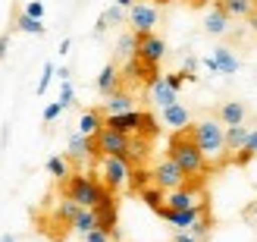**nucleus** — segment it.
I'll return each instance as SVG.
<instances>
[{"label":"nucleus","instance_id":"1","mask_svg":"<svg viewBox=\"0 0 257 242\" xmlns=\"http://www.w3.org/2000/svg\"><path fill=\"white\" fill-rule=\"evenodd\" d=\"M170 157L182 167V173L188 176V180H198V176L207 173V157H204V151L198 148L195 135H191V126L188 129H176L170 135Z\"/></svg>","mask_w":257,"mask_h":242},{"label":"nucleus","instance_id":"2","mask_svg":"<svg viewBox=\"0 0 257 242\" xmlns=\"http://www.w3.org/2000/svg\"><path fill=\"white\" fill-rule=\"evenodd\" d=\"M191 135H195L198 148L204 151L207 160H216L226 154V126L216 120V117H207V120H198L191 126Z\"/></svg>","mask_w":257,"mask_h":242},{"label":"nucleus","instance_id":"42","mask_svg":"<svg viewBox=\"0 0 257 242\" xmlns=\"http://www.w3.org/2000/svg\"><path fill=\"white\" fill-rule=\"evenodd\" d=\"M69 47H72V41H69V38H63V41H60V57H66Z\"/></svg>","mask_w":257,"mask_h":242},{"label":"nucleus","instance_id":"37","mask_svg":"<svg viewBox=\"0 0 257 242\" xmlns=\"http://www.w3.org/2000/svg\"><path fill=\"white\" fill-rule=\"evenodd\" d=\"M85 242H113V236L110 233H104L97 226V230H91V233H85Z\"/></svg>","mask_w":257,"mask_h":242},{"label":"nucleus","instance_id":"49","mask_svg":"<svg viewBox=\"0 0 257 242\" xmlns=\"http://www.w3.org/2000/svg\"><path fill=\"white\" fill-rule=\"evenodd\" d=\"M254 7H257V0H254Z\"/></svg>","mask_w":257,"mask_h":242},{"label":"nucleus","instance_id":"4","mask_svg":"<svg viewBox=\"0 0 257 242\" xmlns=\"http://www.w3.org/2000/svg\"><path fill=\"white\" fill-rule=\"evenodd\" d=\"M128 176H132V164L125 157H110V154L100 157V183H104L113 195H116L119 189H128Z\"/></svg>","mask_w":257,"mask_h":242},{"label":"nucleus","instance_id":"28","mask_svg":"<svg viewBox=\"0 0 257 242\" xmlns=\"http://www.w3.org/2000/svg\"><path fill=\"white\" fill-rule=\"evenodd\" d=\"M72 230L75 233H91V230H97V214H94V208H82L79 211V217L72 220Z\"/></svg>","mask_w":257,"mask_h":242},{"label":"nucleus","instance_id":"6","mask_svg":"<svg viewBox=\"0 0 257 242\" xmlns=\"http://www.w3.org/2000/svg\"><path fill=\"white\" fill-rule=\"evenodd\" d=\"M154 173V186H160V189H166V192H173V189H182L185 183H188V176L182 173V167H179V164L166 154L157 167L151 170Z\"/></svg>","mask_w":257,"mask_h":242},{"label":"nucleus","instance_id":"41","mask_svg":"<svg viewBox=\"0 0 257 242\" xmlns=\"http://www.w3.org/2000/svg\"><path fill=\"white\" fill-rule=\"evenodd\" d=\"M10 54V35H0V60Z\"/></svg>","mask_w":257,"mask_h":242},{"label":"nucleus","instance_id":"10","mask_svg":"<svg viewBox=\"0 0 257 242\" xmlns=\"http://www.w3.org/2000/svg\"><path fill=\"white\" fill-rule=\"evenodd\" d=\"M128 25H132L135 35H148L157 25V10L151 4H132L128 7Z\"/></svg>","mask_w":257,"mask_h":242},{"label":"nucleus","instance_id":"30","mask_svg":"<svg viewBox=\"0 0 257 242\" xmlns=\"http://www.w3.org/2000/svg\"><path fill=\"white\" fill-rule=\"evenodd\" d=\"M154 183V173L145 170V167H132V176H128V192H141V189H148Z\"/></svg>","mask_w":257,"mask_h":242},{"label":"nucleus","instance_id":"18","mask_svg":"<svg viewBox=\"0 0 257 242\" xmlns=\"http://www.w3.org/2000/svg\"><path fill=\"white\" fill-rule=\"evenodd\" d=\"M204 32L207 35H226L229 32V16L220 4H213V10L207 13V19H204Z\"/></svg>","mask_w":257,"mask_h":242},{"label":"nucleus","instance_id":"39","mask_svg":"<svg viewBox=\"0 0 257 242\" xmlns=\"http://www.w3.org/2000/svg\"><path fill=\"white\" fill-rule=\"evenodd\" d=\"M163 79L170 82V88H176V92H179V88H182V82H188V79H185V72H166Z\"/></svg>","mask_w":257,"mask_h":242},{"label":"nucleus","instance_id":"31","mask_svg":"<svg viewBox=\"0 0 257 242\" xmlns=\"http://www.w3.org/2000/svg\"><path fill=\"white\" fill-rule=\"evenodd\" d=\"M16 29L25 32V35H44L47 25H44V19H35V16H25V13H19V16H16Z\"/></svg>","mask_w":257,"mask_h":242},{"label":"nucleus","instance_id":"24","mask_svg":"<svg viewBox=\"0 0 257 242\" xmlns=\"http://www.w3.org/2000/svg\"><path fill=\"white\" fill-rule=\"evenodd\" d=\"M122 19H128V16L122 13V7H119V4H113L110 10L100 13V19H97V25H94V35H104V32L110 29V25H119Z\"/></svg>","mask_w":257,"mask_h":242},{"label":"nucleus","instance_id":"43","mask_svg":"<svg viewBox=\"0 0 257 242\" xmlns=\"http://www.w3.org/2000/svg\"><path fill=\"white\" fill-rule=\"evenodd\" d=\"M248 25H251V32L257 35V10H254V13H251V16H248Z\"/></svg>","mask_w":257,"mask_h":242},{"label":"nucleus","instance_id":"19","mask_svg":"<svg viewBox=\"0 0 257 242\" xmlns=\"http://www.w3.org/2000/svg\"><path fill=\"white\" fill-rule=\"evenodd\" d=\"M104 113L100 110H85L82 117H79V135H88V138H94L100 129H104Z\"/></svg>","mask_w":257,"mask_h":242},{"label":"nucleus","instance_id":"34","mask_svg":"<svg viewBox=\"0 0 257 242\" xmlns=\"http://www.w3.org/2000/svg\"><path fill=\"white\" fill-rule=\"evenodd\" d=\"M54 75H57V66H54V63H44V72H41V82H38V88H35V92H38V95H44V92H47V85H50V82H54Z\"/></svg>","mask_w":257,"mask_h":242},{"label":"nucleus","instance_id":"13","mask_svg":"<svg viewBox=\"0 0 257 242\" xmlns=\"http://www.w3.org/2000/svg\"><path fill=\"white\" fill-rule=\"evenodd\" d=\"M66 157H69L72 164H85V160L97 157L94 138H88V135H79V132H75V135L69 138V145H66Z\"/></svg>","mask_w":257,"mask_h":242},{"label":"nucleus","instance_id":"11","mask_svg":"<svg viewBox=\"0 0 257 242\" xmlns=\"http://www.w3.org/2000/svg\"><path fill=\"white\" fill-rule=\"evenodd\" d=\"M198 205H204V195L198 192V189H191L188 183L182 189L166 192V208H173V211H188V208H198Z\"/></svg>","mask_w":257,"mask_h":242},{"label":"nucleus","instance_id":"17","mask_svg":"<svg viewBox=\"0 0 257 242\" xmlns=\"http://www.w3.org/2000/svg\"><path fill=\"white\" fill-rule=\"evenodd\" d=\"M119 82H122V72L116 69V63H107V66L97 72V92L104 98H110L113 92H119Z\"/></svg>","mask_w":257,"mask_h":242},{"label":"nucleus","instance_id":"36","mask_svg":"<svg viewBox=\"0 0 257 242\" xmlns=\"http://www.w3.org/2000/svg\"><path fill=\"white\" fill-rule=\"evenodd\" d=\"M22 13H25V16H35V19H44V4H41V0H29Z\"/></svg>","mask_w":257,"mask_h":242},{"label":"nucleus","instance_id":"27","mask_svg":"<svg viewBox=\"0 0 257 242\" xmlns=\"http://www.w3.org/2000/svg\"><path fill=\"white\" fill-rule=\"evenodd\" d=\"M138 54V35L135 32H122L116 38V57L119 60H132Z\"/></svg>","mask_w":257,"mask_h":242},{"label":"nucleus","instance_id":"38","mask_svg":"<svg viewBox=\"0 0 257 242\" xmlns=\"http://www.w3.org/2000/svg\"><path fill=\"white\" fill-rule=\"evenodd\" d=\"M63 113V107H60V101H54V104H47L44 107V123H54L57 117Z\"/></svg>","mask_w":257,"mask_h":242},{"label":"nucleus","instance_id":"32","mask_svg":"<svg viewBox=\"0 0 257 242\" xmlns=\"http://www.w3.org/2000/svg\"><path fill=\"white\" fill-rule=\"evenodd\" d=\"M57 101H60V107H63V110H69V107L75 104V88H72L69 79H66V82H60V98H57Z\"/></svg>","mask_w":257,"mask_h":242},{"label":"nucleus","instance_id":"25","mask_svg":"<svg viewBox=\"0 0 257 242\" xmlns=\"http://www.w3.org/2000/svg\"><path fill=\"white\" fill-rule=\"evenodd\" d=\"M254 157H257V129H251L248 142H245V145H241L235 154H232V164H235V167H248Z\"/></svg>","mask_w":257,"mask_h":242},{"label":"nucleus","instance_id":"20","mask_svg":"<svg viewBox=\"0 0 257 242\" xmlns=\"http://www.w3.org/2000/svg\"><path fill=\"white\" fill-rule=\"evenodd\" d=\"M125 110H135V98L128 95V92H113L107 101H104V113L110 117V113H125Z\"/></svg>","mask_w":257,"mask_h":242},{"label":"nucleus","instance_id":"29","mask_svg":"<svg viewBox=\"0 0 257 242\" xmlns=\"http://www.w3.org/2000/svg\"><path fill=\"white\" fill-rule=\"evenodd\" d=\"M47 173L54 176V180H60V183H66L69 176H72V170H69V157H60V154H54V157H47Z\"/></svg>","mask_w":257,"mask_h":242},{"label":"nucleus","instance_id":"46","mask_svg":"<svg viewBox=\"0 0 257 242\" xmlns=\"http://www.w3.org/2000/svg\"><path fill=\"white\" fill-rule=\"evenodd\" d=\"M116 4H119L122 10H128V7H132V4H135V0H116Z\"/></svg>","mask_w":257,"mask_h":242},{"label":"nucleus","instance_id":"12","mask_svg":"<svg viewBox=\"0 0 257 242\" xmlns=\"http://www.w3.org/2000/svg\"><path fill=\"white\" fill-rule=\"evenodd\" d=\"M201 214H207V201H204V205H198V208H188V211L163 208V211H160V217L170 223V226H176V230H191V223H195Z\"/></svg>","mask_w":257,"mask_h":242},{"label":"nucleus","instance_id":"7","mask_svg":"<svg viewBox=\"0 0 257 242\" xmlns=\"http://www.w3.org/2000/svg\"><path fill=\"white\" fill-rule=\"evenodd\" d=\"M204 66L210 72H216V75H235L241 69V63L232 54V47H213V54L204 57Z\"/></svg>","mask_w":257,"mask_h":242},{"label":"nucleus","instance_id":"21","mask_svg":"<svg viewBox=\"0 0 257 242\" xmlns=\"http://www.w3.org/2000/svg\"><path fill=\"white\" fill-rule=\"evenodd\" d=\"M248 135H251V126H226V154H235V151L248 142Z\"/></svg>","mask_w":257,"mask_h":242},{"label":"nucleus","instance_id":"3","mask_svg":"<svg viewBox=\"0 0 257 242\" xmlns=\"http://www.w3.org/2000/svg\"><path fill=\"white\" fill-rule=\"evenodd\" d=\"M107 195V186L97 180V176L88 173H72L66 180V198H72L75 205L82 208H97V201Z\"/></svg>","mask_w":257,"mask_h":242},{"label":"nucleus","instance_id":"9","mask_svg":"<svg viewBox=\"0 0 257 242\" xmlns=\"http://www.w3.org/2000/svg\"><path fill=\"white\" fill-rule=\"evenodd\" d=\"M94 214H97V226H100L104 233H110L113 242H116V239H119V230H116V198H113L110 189H107V195L97 201Z\"/></svg>","mask_w":257,"mask_h":242},{"label":"nucleus","instance_id":"16","mask_svg":"<svg viewBox=\"0 0 257 242\" xmlns=\"http://www.w3.org/2000/svg\"><path fill=\"white\" fill-rule=\"evenodd\" d=\"M148 95H151V101H154V104H157L160 110L179 101V92H176V88H170V82H166L163 75H160L157 82H151V85H148Z\"/></svg>","mask_w":257,"mask_h":242},{"label":"nucleus","instance_id":"48","mask_svg":"<svg viewBox=\"0 0 257 242\" xmlns=\"http://www.w3.org/2000/svg\"><path fill=\"white\" fill-rule=\"evenodd\" d=\"M191 4H195V7H198V4H204V0H191Z\"/></svg>","mask_w":257,"mask_h":242},{"label":"nucleus","instance_id":"35","mask_svg":"<svg viewBox=\"0 0 257 242\" xmlns=\"http://www.w3.org/2000/svg\"><path fill=\"white\" fill-rule=\"evenodd\" d=\"M198 66H201V60H198L195 54H188V57L182 60V72H185V79H188V82H195V79H198V75H195Z\"/></svg>","mask_w":257,"mask_h":242},{"label":"nucleus","instance_id":"45","mask_svg":"<svg viewBox=\"0 0 257 242\" xmlns=\"http://www.w3.org/2000/svg\"><path fill=\"white\" fill-rule=\"evenodd\" d=\"M248 214H251V217H254V226H257V201H254V205H251V211H248Z\"/></svg>","mask_w":257,"mask_h":242},{"label":"nucleus","instance_id":"40","mask_svg":"<svg viewBox=\"0 0 257 242\" xmlns=\"http://www.w3.org/2000/svg\"><path fill=\"white\" fill-rule=\"evenodd\" d=\"M173 242H201L191 230H176V236H173Z\"/></svg>","mask_w":257,"mask_h":242},{"label":"nucleus","instance_id":"15","mask_svg":"<svg viewBox=\"0 0 257 242\" xmlns=\"http://www.w3.org/2000/svg\"><path fill=\"white\" fill-rule=\"evenodd\" d=\"M245 117H248V107L241 104V101H223L220 110H216V120L223 126H241Z\"/></svg>","mask_w":257,"mask_h":242},{"label":"nucleus","instance_id":"44","mask_svg":"<svg viewBox=\"0 0 257 242\" xmlns=\"http://www.w3.org/2000/svg\"><path fill=\"white\" fill-rule=\"evenodd\" d=\"M57 75H60V82H66V79H69V69H66V66H60Z\"/></svg>","mask_w":257,"mask_h":242},{"label":"nucleus","instance_id":"8","mask_svg":"<svg viewBox=\"0 0 257 242\" xmlns=\"http://www.w3.org/2000/svg\"><path fill=\"white\" fill-rule=\"evenodd\" d=\"M135 57L145 60V63H154V66H160V60L166 57V41L160 35H154V32L138 35V54Z\"/></svg>","mask_w":257,"mask_h":242},{"label":"nucleus","instance_id":"47","mask_svg":"<svg viewBox=\"0 0 257 242\" xmlns=\"http://www.w3.org/2000/svg\"><path fill=\"white\" fill-rule=\"evenodd\" d=\"M0 242H16V236H10V233H4V236H0Z\"/></svg>","mask_w":257,"mask_h":242},{"label":"nucleus","instance_id":"5","mask_svg":"<svg viewBox=\"0 0 257 242\" xmlns=\"http://www.w3.org/2000/svg\"><path fill=\"white\" fill-rule=\"evenodd\" d=\"M128 145H132V135H125V132H116V129H110V126H104L97 135H94V148H97V157H125L128 154Z\"/></svg>","mask_w":257,"mask_h":242},{"label":"nucleus","instance_id":"33","mask_svg":"<svg viewBox=\"0 0 257 242\" xmlns=\"http://www.w3.org/2000/svg\"><path fill=\"white\" fill-rule=\"evenodd\" d=\"M191 233H195V236H198L201 242L210 236V217H207V214H201V217H198L195 223H191Z\"/></svg>","mask_w":257,"mask_h":242},{"label":"nucleus","instance_id":"26","mask_svg":"<svg viewBox=\"0 0 257 242\" xmlns=\"http://www.w3.org/2000/svg\"><path fill=\"white\" fill-rule=\"evenodd\" d=\"M79 211H82V205H75L72 198H66V195H63V201H60V205H57V211H54V220H57L60 226H63V223H66V226H72V220L79 217Z\"/></svg>","mask_w":257,"mask_h":242},{"label":"nucleus","instance_id":"22","mask_svg":"<svg viewBox=\"0 0 257 242\" xmlns=\"http://www.w3.org/2000/svg\"><path fill=\"white\" fill-rule=\"evenodd\" d=\"M138 198L141 201H145V205L154 211V214H160L163 208H166V189H160V186H148V189H141V192H138Z\"/></svg>","mask_w":257,"mask_h":242},{"label":"nucleus","instance_id":"23","mask_svg":"<svg viewBox=\"0 0 257 242\" xmlns=\"http://www.w3.org/2000/svg\"><path fill=\"white\" fill-rule=\"evenodd\" d=\"M216 4L226 10V16H229V19H248L251 13L257 10V7H254V0H216Z\"/></svg>","mask_w":257,"mask_h":242},{"label":"nucleus","instance_id":"14","mask_svg":"<svg viewBox=\"0 0 257 242\" xmlns=\"http://www.w3.org/2000/svg\"><path fill=\"white\" fill-rule=\"evenodd\" d=\"M160 123L166 126V129H188L191 126V110L185 107V104H170V107H163V113H160Z\"/></svg>","mask_w":257,"mask_h":242}]
</instances>
